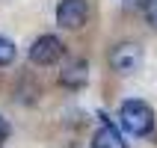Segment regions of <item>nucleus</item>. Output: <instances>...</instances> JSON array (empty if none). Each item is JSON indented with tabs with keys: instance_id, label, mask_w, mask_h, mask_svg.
Segmentation results:
<instances>
[{
	"instance_id": "nucleus-1",
	"label": "nucleus",
	"mask_w": 157,
	"mask_h": 148,
	"mask_svg": "<svg viewBox=\"0 0 157 148\" xmlns=\"http://www.w3.org/2000/svg\"><path fill=\"white\" fill-rule=\"evenodd\" d=\"M119 124L131 136H148L154 131V110L140 98H128L119 107Z\"/></svg>"
},
{
	"instance_id": "nucleus-2",
	"label": "nucleus",
	"mask_w": 157,
	"mask_h": 148,
	"mask_svg": "<svg viewBox=\"0 0 157 148\" xmlns=\"http://www.w3.org/2000/svg\"><path fill=\"white\" fill-rule=\"evenodd\" d=\"M62 53H65V44H62L59 36H53V33H44L39 36L33 44H30V62L33 65H56V62L62 59Z\"/></svg>"
},
{
	"instance_id": "nucleus-3",
	"label": "nucleus",
	"mask_w": 157,
	"mask_h": 148,
	"mask_svg": "<svg viewBox=\"0 0 157 148\" xmlns=\"http://www.w3.org/2000/svg\"><path fill=\"white\" fill-rule=\"evenodd\" d=\"M142 65V47L136 42H119L110 51V68L116 74H133Z\"/></svg>"
},
{
	"instance_id": "nucleus-4",
	"label": "nucleus",
	"mask_w": 157,
	"mask_h": 148,
	"mask_svg": "<svg viewBox=\"0 0 157 148\" xmlns=\"http://www.w3.org/2000/svg\"><path fill=\"white\" fill-rule=\"evenodd\" d=\"M89 21V0H59L56 24L62 30H80Z\"/></svg>"
},
{
	"instance_id": "nucleus-5",
	"label": "nucleus",
	"mask_w": 157,
	"mask_h": 148,
	"mask_svg": "<svg viewBox=\"0 0 157 148\" xmlns=\"http://www.w3.org/2000/svg\"><path fill=\"white\" fill-rule=\"evenodd\" d=\"M59 83L65 89H83L89 83V62L86 59H68L59 71Z\"/></svg>"
},
{
	"instance_id": "nucleus-6",
	"label": "nucleus",
	"mask_w": 157,
	"mask_h": 148,
	"mask_svg": "<svg viewBox=\"0 0 157 148\" xmlns=\"http://www.w3.org/2000/svg\"><path fill=\"white\" fill-rule=\"evenodd\" d=\"M104 122L98 124V131L92 133V148H128V142L122 139V133L113 122H107V116H101Z\"/></svg>"
},
{
	"instance_id": "nucleus-7",
	"label": "nucleus",
	"mask_w": 157,
	"mask_h": 148,
	"mask_svg": "<svg viewBox=\"0 0 157 148\" xmlns=\"http://www.w3.org/2000/svg\"><path fill=\"white\" fill-rule=\"evenodd\" d=\"M15 56H18L15 42H12V39H6V36H0V68H3V65H12V62H15Z\"/></svg>"
},
{
	"instance_id": "nucleus-8",
	"label": "nucleus",
	"mask_w": 157,
	"mask_h": 148,
	"mask_svg": "<svg viewBox=\"0 0 157 148\" xmlns=\"http://www.w3.org/2000/svg\"><path fill=\"white\" fill-rule=\"evenodd\" d=\"M142 6H145V18H148V24L157 27V0H145Z\"/></svg>"
},
{
	"instance_id": "nucleus-9",
	"label": "nucleus",
	"mask_w": 157,
	"mask_h": 148,
	"mask_svg": "<svg viewBox=\"0 0 157 148\" xmlns=\"http://www.w3.org/2000/svg\"><path fill=\"white\" fill-rule=\"evenodd\" d=\"M9 133H12V127H9V122L0 116V148L6 145V139H9Z\"/></svg>"
}]
</instances>
